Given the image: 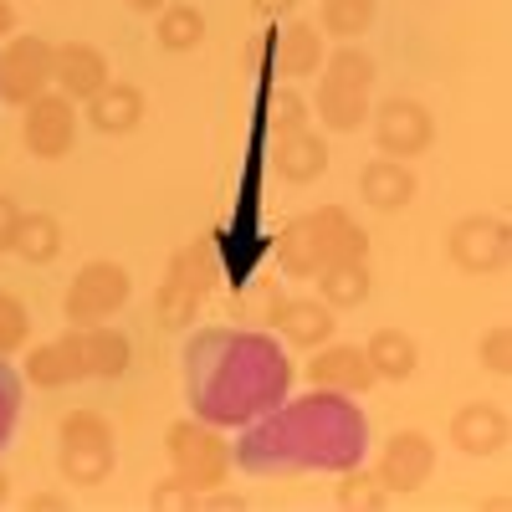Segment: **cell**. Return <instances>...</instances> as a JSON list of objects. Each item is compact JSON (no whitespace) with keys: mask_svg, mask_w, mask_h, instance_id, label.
<instances>
[{"mask_svg":"<svg viewBox=\"0 0 512 512\" xmlns=\"http://www.w3.org/2000/svg\"><path fill=\"white\" fill-rule=\"evenodd\" d=\"M210 282H216V251L205 241H190L175 251V262H169L164 282H159V297H154V318L164 328H190Z\"/></svg>","mask_w":512,"mask_h":512,"instance_id":"52a82bcc","label":"cell"},{"mask_svg":"<svg viewBox=\"0 0 512 512\" xmlns=\"http://www.w3.org/2000/svg\"><path fill=\"white\" fill-rule=\"evenodd\" d=\"M21 262H31V267H47V262H57L62 256V221L57 216H47V210H21V226H16V246H11Z\"/></svg>","mask_w":512,"mask_h":512,"instance_id":"484cf974","label":"cell"},{"mask_svg":"<svg viewBox=\"0 0 512 512\" xmlns=\"http://www.w3.org/2000/svg\"><path fill=\"white\" fill-rule=\"evenodd\" d=\"M47 88H52V41L31 31L0 41V103L26 108Z\"/></svg>","mask_w":512,"mask_h":512,"instance_id":"9c48e42d","label":"cell"},{"mask_svg":"<svg viewBox=\"0 0 512 512\" xmlns=\"http://www.w3.org/2000/svg\"><path fill=\"white\" fill-rule=\"evenodd\" d=\"M154 41L164 52H195L205 41V16L190 6V0H164L159 21H154Z\"/></svg>","mask_w":512,"mask_h":512,"instance_id":"4316f807","label":"cell"},{"mask_svg":"<svg viewBox=\"0 0 512 512\" xmlns=\"http://www.w3.org/2000/svg\"><path fill=\"white\" fill-rule=\"evenodd\" d=\"M57 466L62 482L72 487H103L118 466V446H113V425L103 410H72L57 425Z\"/></svg>","mask_w":512,"mask_h":512,"instance_id":"5b68a950","label":"cell"},{"mask_svg":"<svg viewBox=\"0 0 512 512\" xmlns=\"http://www.w3.org/2000/svg\"><path fill=\"white\" fill-rule=\"evenodd\" d=\"M82 113H88V123L98 128V134H134V128L144 123V113H149V103H144V93L134 88V82H103V88L82 103Z\"/></svg>","mask_w":512,"mask_h":512,"instance_id":"d6986e66","label":"cell"},{"mask_svg":"<svg viewBox=\"0 0 512 512\" xmlns=\"http://www.w3.org/2000/svg\"><path fill=\"white\" fill-rule=\"evenodd\" d=\"M128 292H134V277H128V267H118V262H88L77 277H72V287H67V297H62V313H67V328H93V323H108L123 303H128Z\"/></svg>","mask_w":512,"mask_h":512,"instance_id":"ba28073f","label":"cell"},{"mask_svg":"<svg viewBox=\"0 0 512 512\" xmlns=\"http://www.w3.org/2000/svg\"><path fill=\"white\" fill-rule=\"evenodd\" d=\"M359 195H364V205H374V210H405V205L415 200V169H410L405 159L379 154V159L364 164Z\"/></svg>","mask_w":512,"mask_h":512,"instance_id":"44dd1931","label":"cell"},{"mask_svg":"<svg viewBox=\"0 0 512 512\" xmlns=\"http://www.w3.org/2000/svg\"><path fill=\"white\" fill-rule=\"evenodd\" d=\"M103 82H113V67L93 41H62V47H52V88L67 93L77 108L88 103Z\"/></svg>","mask_w":512,"mask_h":512,"instance_id":"5bb4252c","label":"cell"},{"mask_svg":"<svg viewBox=\"0 0 512 512\" xmlns=\"http://www.w3.org/2000/svg\"><path fill=\"white\" fill-rule=\"evenodd\" d=\"M180 374H185V400L195 420L236 431V425L267 415L272 405L287 400L292 364L287 349L272 333L256 328H200L180 349Z\"/></svg>","mask_w":512,"mask_h":512,"instance_id":"7a4b0ae2","label":"cell"},{"mask_svg":"<svg viewBox=\"0 0 512 512\" xmlns=\"http://www.w3.org/2000/svg\"><path fill=\"white\" fill-rule=\"evenodd\" d=\"M21 374L0 359V451L16 441V425H21Z\"/></svg>","mask_w":512,"mask_h":512,"instance_id":"4dcf8cb0","label":"cell"},{"mask_svg":"<svg viewBox=\"0 0 512 512\" xmlns=\"http://www.w3.org/2000/svg\"><path fill=\"white\" fill-rule=\"evenodd\" d=\"M251 11L267 16V21H277V16H292V11H297V0H251Z\"/></svg>","mask_w":512,"mask_h":512,"instance_id":"8d00e7d4","label":"cell"},{"mask_svg":"<svg viewBox=\"0 0 512 512\" xmlns=\"http://www.w3.org/2000/svg\"><path fill=\"white\" fill-rule=\"evenodd\" d=\"M21 379H31L36 390H67V384L88 379V359H82V328H67L52 344H36L21 364Z\"/></svg>","mask_w":512,"mask_h":512,"instance_id":"9a60e30c","label":"cell"},{"mask_svg":"<svg viewBox=\"0 0 512 512\" xmlns=\"http://www.w3.org/2000/svg\"><path fill=\"white\" fill-rule=\"evenodd\" d=\"M267 128H272V139H277V134H292V128H308V103L297 98L292 88L272 93V98H267Z\"/></svg>","mask_w":512,"mask_h":512,"instance_id":"1f68e13d","label":"cell"},{"mask_svg":"<svg viewBox=\"0 0 512 512\" xmlns=\"http://www.w3.org/2000/svg\"><path fill=\"white\" fill-rule=\"evenodd\" d=\"M451 446L461 456H497L507 446V410L492 400H472L451 415Z\"/></svg>","mask_w":512,"mask_h":512,"instance_id":"e0dca14e","label":"cell"},{"mask_svg":"<svg viewBox=\"0 0 512 512\" xmlns=\"http://www.w3.org/2000/svg\"><path fill=\"white\" fill-rule=\"evenodd\" d=\"M82 359H88V379H118V374H128L134 344H128V333L93 323V328H82Z\"/></svg>","mask_w":512,"mask_h":512,"instance_id":"d4e9b609","label":"cell"},{"mask_svg":"<svg viewBox=\"0 0 512 512\" xmlns=\"http://www.w3.org/2000/svg\"><path fill=\"white\" fill-rule=\"evenodd\" d=\"M164 451H169V466H175V477H185L195 492H216L226 487L231 477V441L216 431V425H205V420H175L164 431Z\"/></svg>","mask_w":512,"mask_h":512,"instance_id":"8992f818","label":"cell"},{"mask_svg":"<svg viewBox=\"0 0 512 512\" xmlns=\"http://www.w3.org/2000/svg\"><path fill=\"white\" fill-rule=\"evenodd\" d=\"M446 251H451L456 272H466V277H497L507 267L512 231H507L502 216H466V221L451 226Z\"/></svg>","mask_w":512,"mask_h":512,"instance_id":"30bf717a","label":"cell"},{"mask_svg":"<svg viewBox=\"0 0 512 512\" xmlns=\"http://www.w3.org/2000/svg\"><path fill=\"white\" fill-rule=\"evenodd\" d=\"M123 6H128V11H139V16H154L164 0H123Z\"/></svg>","mask_w":512,"mask_h":512,"instance_id":"f35d334b","label":"cell"},{"mask_svg":"<svg viewBox=\"0 0 512 512\" xmlns=\"http://www.w3.org/2000/svg\"><path fill=\"white\" fill-rule=\"evenodd\" d=\"M364 359L374 369V379H390V384H405L420 364V349L405 328H374L369 344H364Z\"/></svg>","mask_w":512,"mask_h":512,"instance_id":"603a6c76","label":"cell"},{"mask_svg":"<svg viewBox=\"0 0 512 512\" xmlns=\"http://www.w3.org/2000/svg\"><path fill=\"white\" fill-rule=\"evenodd\" d=\"M369 451L364 410L338 395L313 390L303 400H282L267 415L241 425L231 461L246 477H303V472H349Z\"/></svg>","mask_w":512,"mask_h":512,"instance_id":"6da1fadb","label":"cell"},{"mask_svg":"<svg viewBox=\"0 0 512 512\" xmlns=\"http://www.w3.org/2000/svg\"><path fill=\"white\" fill-rule=\"evenodd\" d=\"M333 308L323 303V297H287V303L272 308V328L282 333V344L292 349H318L333 338Z\"/></svg>","mask_w":512,"mask_h":512,"instance_id":"ac0fdd59","label":"cell"},{"mask_svg":"<svg viewBox=\"0 0 512 512\" xmlns=\"http://www.w3.org/2000/svg\"><path fill=\"white\" fill-rule=\"evenodd\" d=\"M272 164L287 185H313L328 175V144L313 128H292V134H277V149H272Z\"/></svg>","mask_w":512,"mask_h":512,"instance_id":"ffe728a7","label":"cell"},{"mask_svg":"<svg viewBox=\"0 0 512 512\" xmlns=\"http://www.w3.org/2000/svg\"><path fill=\"white\" fill-rule=\"evenodd\" d=\"M369 113H374V144H379V154H390V159H415L436 139L431 108L415 103V98H384Z\"/></svg>","mask_w":512,"mask_h":512,"instance_id":"7c38bea8","label":"cell"},{"mask_svg":"<svg viewBox=\"0 0 512 512\" xmlns=\"http://www.w3.org/2000/svg\"><path fill=\"white\" fill-rule=\"evenodd\" d=\"M328 262H369V236L344 205H318L287 221L277 236V267L287 277H318Z\"/></svg>","mask_w":512,"mask_h":512,"instance_id":"3957f363","label":"cell"},{"mask_svg":"<svg viewBox=\"0 0 512 512\" xmlns=\"http://www.w3.org/2000/svg\"><path fill=\"white\" fill-rule=\"evenodd\" d=\"M31 344V313L16 292H0V359H11Z\"/></svg>","mask_w":512,"mask_h":512,"instance_id":"f546056e","label":"cell"},{"mask_svg":"<svg viewBox=\"0 0 512 512\" xmlns=\"http://www.w3.org/2000/svg\"><path fill=\"white\" fill-rule=\"evenodd\" d=\"M277 47V72L287 82H303V77H318L328 47H323V31L313 21H287V31L272 41Z\"/></svg>","mask_w":512,"mask_h":512,"instance_id":"7402d4cb","label":"cell"},{"mask_svg":"<svg viewBox=\"0 0 512 512\" xmlns=\"http://www.w3.org/2000/svg\"><path fill=\"white\" fill-rule=\"evenodd\" d=\"M16 31V11H11V0H0V41H6Z\"/></svg>","mask_w":512,"mask_h":512,"instance_id":"74e56055","label":"cell"},{"mask_svg":"<svg viewBox=\"0 0 512 512\" xmlns=\"http://www.w3.org/2000/svg\"><path fill=\"white\" fill-rule=\"evenodd\" d=\"M318 359H308V379L313 390H338V395H369L374 390V369L364 359L359 344H318Z\"/></svg>","mask_w":512,"mask_h":512,"instance_id":"2e32d148","label":"cell"},{"mask_svg":"<svg viewBox=\"0 0 512 512\" xmlns=\"http://www.w3.org/2000/svg\"><path fill=\"white\" fill-rule=\"evenodd\" d=\"M369 93H374V57L344 41L318 67V123L333 134H354L369 118Z\"/></svg>","mask_w":512,"mask_h":512,"instance_id":"277c9868","label":"cell"},{"mask_svg":"<svg viewBox=\"0 0 512 512\" xmlns=\"http://www.w3.org/2000/svg\"><path fill=\"white\" fill-rule=\"evenodd\" d=\"M431 472H436V441L425 431H395L390 441H384L379 461H374V477L390 497L420 492L425 482H431Z\"/></svg>","mask_w":512,"mask_h":512,"instance_id":"4fadbf2b","label":"cell"},{"mask_svg":"<svg viewBox=\"0 0 512 512\" xmlns=\"http://www.w3.org/2000/svg\"><path fill=\"white\" fill-rule=\"evenodd\" d=\"M477 359H482L487 374H512V328H507V323H497V328L482 333Z\"/></svg>","mask_w":512,"mask_h":512,"instance_id":"836d02e7","label":"cell"},{"mask_svg":"<svg viewBox=\"0 0 512 512\" xmlns=\"http://www.w3.org/2000/svg\"><path fill=\"white\" fill-rule=\"evenodd\" d=\"M149 507H154V512H195V507H200V492H195L185 477H175V472H169L164 482H154V492H149Z\"/></svg>","mask_w":512,"mask_h":512,"instance_id":"d6a6232c","label":"cell"},{"mask_svg":"<svg viewBox=\"0 0 512 512\" xmlns=\"http://www.w3.org/2000/svg\"><path fill=\"white\" fill-rule=\"evenodd\" d=\"M11 497V482H6V472H0V502H6Z\"/></svg>","mask_w":512,"mask_h":512,"instance_id":"ab89813d","label":"cell"},{"mask_svg":"<svg viewBox=\"0 0 512 512\" xmlns=\"http://www.w3.org/2000/svg\"><path fill=\"white\" fill-rule=\"evenodd\" d=\"M16 226H21V205L11 195H0V251L16 246Z\"/></svg>","mask_w":512,"mask_h":512,"instance_id":"e575fe53","label":"cell"},{"mask_svg":"<svg viewBox=\"0 0 512 512\" xmlns=\"http://www.w3.org/2000/svg\"><path fill=\"white\" fill-rule=\"evenodd\" d=\"M62 507H67L62 492H31L26 497V512H62Z\"/></svg>","mask_w":512,"mask_h":512,"instance_id":"d590c367","label":"cell"},{"mask_svg":"<svg viewBox=\"0 0 512 512\" xmlns=\"http://www.w3.org/2000/svg\"><path fill=\"white\" fill-rule=\"evenodd\" d=\"M374 26V0H323L318 31L333 41H359Z\"/></svg>","mask_w":512,"mask_h":512,"instance_id":"83f0119b","label":"cell"},{"mask_svg":"<svg viewBox=\"0 0 512 512\" xmlns=\"http://www.w3.org/2000/svg\"><path fill=\"white\" fill-rule=\"evenodd\" d=\"M21 139L36 159H67L72 144H77V103L57 88L31 98L26 113H21Z\"/></svg>","mask_w":512,"mask_h":512,"instance_id":"8fae6325","label":"cell"},{"mask_svg":"<svg viewBox=\"0 0 512 512\" xmlns=\"http://www.w3.org/2000/svg\"><path fill=\"white\" fill-rule=\"evenodd\" d=\"M333 502H338V507H349V512H379V507H390L395 497L379 487L374 472H364V466H349V472H338Z\"/></svg>","mask_w":512,"mask_h":512,"instance_id":"f1b7e54d","label":"cell"},{"mask_svg":"<svg viewBox=\"0 0 512 512\" xmlns=\"http://www.w3.org/2000/svg\"><path fill=\"white\" fill-rule=\"evenodd\" d=\"M318 297L333 308V313H344V308H364L369 303V287H374V277H369V262H328L318 277Z\"/></svg>","mask_w":512,"mask_h":512,"instance_id":"cb8c5ba5","label":"cell"}]
</instances>
